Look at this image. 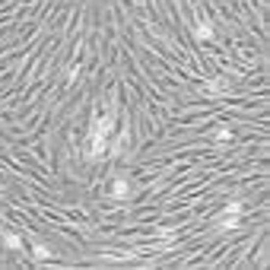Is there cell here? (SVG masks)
<instances>
[{"label":"cell","instance_id":"6da1fadb","mask_svg":"<svg viewBox=\"0 0 270 270\" xmlns=\"http://www.w3.org/2000/svg\"><path fill=\"white\" fill-rule=\"evenodd\" d=\"M111 197H131V181H127V178H114Z\"/></svg>","mask_w":270,"mask_h":270},{"label":"cell","instance_id":"7a4b0ae2","mask_svg":"<svg viewBox=\"0 0 270 270\" xmlns=\"http://www.w3.org/2000/svg\"><path fill=\"white\" fill-rule=\"evenodd\" d=\"M3 245L6 248H19V245H23V239H19L16 232H10V229H3Z\"/></svg>","mask_w":270,"mask_h":270}]
</instances>
